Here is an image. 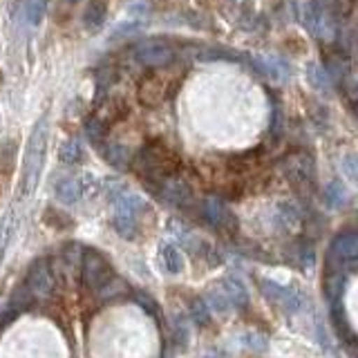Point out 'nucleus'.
Listing matches in <instances>:
<instances>
[{
	"mask_svg": "<svg viewBox=\"0 0 358 358\" xmlns=\"http://www.w3.org/2000/svg\"><path fill=\"white\" fill-rule=\"evenodd\" d=\"M231 3H235V0H231Z\"/></svg>",
	"mask_w": 358,
	"mask_h": 358,
	"instance_id": "32",
	"label": "nucleus"
},
{
	"mask_svg": "<svg viewBox=\"0 0 358 358\" xmlns=\"http://www.w3.org/2000/svg\"><path fill=\"white\" fill-rule=\"evenodd\" d=\"M177 155L162 139H150L132 157V171L143 179V186L159 184L164 179L177 175Z\"/></svg>",
	"mask_w": 358,
	"mask_h": 358,
	"instance_id": "1",
	"label": "nucleus"
},
{
	"mask_svg": "<svg viewBox=\"0 0 358 358\" xmlns=\"http://www.w3.org/2000/svg\"><path fill=\"white\" fill-rule=\"evenodd\" d=\"M177 90V83H173V78L162 76V74H145L139 83V99L143 101V106H159L168 96H173Z\"/></svg>",
	"mask_w": 358,
	"mask_h": 358,
	"instance_id": "7",
	"label": "nucleus"
},
{
	"mask_svg": "<svg viewBox=\"0 0 358 358\" xmlns=\"http://www.w3.org/2000/svg\"><path fill=\"white\" fill-rule=\"evenodd\" d=\"M343 171L358 186V157L356 155H347L345 157V159H343Z\"/></svg>",
	"mask_w": 358,
	"mask_h": 358,
	"instance_id": "28",
	"label": "nucleus"
},
{
	"mask_svg": "<svg viewBox=\"0 0 358 358\" xmlns=\"http://www.w3.org/2000/svg\"><path fill=\"white\" fill-rule=\"evenodd\" d=\"M249 63L255 67L257 74L273 78V81H287L291 76V67L285 59H275V56H251Z\"/></svg>",
	"mask_w": 358,
	"mask_h": 358,
	"instance_id": "11",
	"label": "nucleus"
},
{
	"mask_svg": "<svg viewBox=\"0 0 358 358\" xmlns=\"http://www.w3.org/2000/svg\"><path fill=\"white\" fill-rule=\"evenodd\" d=\"M25 282L31 289L34 298L48 300L52 296V291H54V280H52L48 262H45V260H34V264L29 266V271H27Z\"/></svg>",
	"mask_w": 358,
	"mask_h": 358,
	"instance_id": "9",
	"label": "nucleus"
},
{
	"mask_svg": "<svg viewBox=\"0 0 358 358\" xmlns=\"http://www.w3.org/2000/svg\"><path fill=\"white\" fill-rule=\"evenodd\" d=\"M260 289L268 296V300H273L275 305H280V307H282L285 311H289V313H298V311L302 309V305H305V300H302V296L296 294L294 289L280 287V285H275V282H268V280L260 282Z\"/></svg>",
	"mask_w": 358,
	"mask_h": 358,
	"instance_id": "10",
	"label": "nucleus"
},
{
	"mask_svg": "<svg viewBox=\"0 0 358 358\" xmlns=\"http://www.w3.org/2000/svg\"><path fill=\"white\" fill-rule=\"evenodd\" d=\"M83 182L76 177H65L61 179L59 184H56V197H59V201H63V204H76L78 199L83 197Z\"/></svg>",
	"mask_w": 358,
	"mask_h": 358,
	"instance_id": "15",
	"label": "nucleus"
},
{
	"mask_svg": "<svg viewBox=\"0 0 358 358\" xmlns=\"http://www.w3.org/2000/svg\"><path fill=\"white\" fill-rule=\"evenodd\" d=\"M307 78H309L311 87L316 90V92H322V94H331L334 87H336L329 72L324 70V65H320V63H309L307 65Z\"/></svg>",
	"mask_w": 358,
	"mask_h": 358,
	"instance_id": "18",
	"label": "nucleus"
},
{
	"mask_svg": "<svg viewBox=\"0 0 358 358\" xmlns=\"http://www.w3.org/2000/svg\"><path fill=\"white\" fill-rule=\"evenodd\" d=\"M92 115L110 128V126H115L117 121H121L123 117L128 115V106H126V101H123L121 96L108 94L103 101H101V103H96V110L92 112Z\"/></svg>",
	"mask_w": 358,
	"mask_h": 358,
	"instance_id": "12",
	"label": "nucleus"
},
{
	"mask_svg": "<svg viewBox=\"0 0 358 358\" xmlns=\"http://www.w3.org/2000/svg\"><path fill=\"white\" fill-rule=\"evenodd\" d=\"M45 150H48V115L41 117L36 126H34L31 137H29L27 148H25V155H22L20 186H22V193L25 195H31L34 188H36V184H38L43 162H45Z\"/></svg>",
	"mask_w": 358,
	"mask_h": 358,
	"instance_id": "2",
	"label": "nucleus"
},
{
	"mask_svg": "<svg viewBox=\"0 0 358 358\" xmlns=\"http://www.w3.org/2000/svg\"><path fill=\"white\" fill-rule=\"evenodd\" d=\"M81 262H83L81 280L90 291H101L117 278L115 266H112L108 257L96 249H85Z\"/></svg>",
	"mask_w": 358,
	"mask_h": 358,
	"instance_id": "4",
	"label": "nucleus"
},
{
	"mask_svg": "<svg viewBox=\"0 0 358 358\" xmlns=\"http://www.w3.org/2000/svg\"><path fill=\"white\" fill-rule=\"evenodd\" d=\"M106 16H108V7L103 0H90L85 11H83V27L87 31H99L101 27H103L106 22Z\"/></svg>",
	"mask_w": 358,
	"mask_h": 358,
	"instance_id": "16",
	"label": "nucleus"
},
{
	"mask_svg": "<svg viewBox=\"0 0 358 358\" xmlns=\"http://www.w3.org/2000/svg\"><path fill=\"white\" fill-rule=\"evenodd\" d=\"M31 302H34V294L27 287V282L16 285V289L11 291V307H14V311H27L31 307Z\"/></svg>",
	"mask_w": 358,
	"mask_h": 358,
	"instance_id": "24",
	"label": "nucleus"
},
{
	"mask_svg": "<svg viewBox=\"0 0 358 358\" xmlns=\"http://www.w3.org/2000/svg\"><path fill=\"white\" fill-rule=\"evenodd\" d=\"M222 289H224V294L229 296V300L233 302V307L235 309H242L246 302V289L238 282V280H233V278H227V280H222V285H220Z\"/></svg>",
	"mask_w": 358,
	"mask_h": 358,
	"instance_id": "22",
	"label": "nucleus"
},
{
	"mask_svg": "<svg viewBox=\"0 0 358 358\" xmlns=\"http://www.w3.org/2000/svg\"><path fill=\"white\" fill-rule=\"evenodd\" d=\"M145 188H150V193L159 197L164 204L175 206L179 210H188L190 213V210H195V206H197L193 188H190V184L186 182V179L177 177V175L164 179V182H159V184L145 186Z\"/></svg>",
	"mask_w": 358,
	"mask_h": 358,
	"instance_id": "3",
	"label": "nucleus"
},
{
	"mask_svg": "<svg viewBox=\"0 0 358 358\" xmlns=\"http://www.w3.org/2000/svg\"><path fill=\"white\" fill-rule=\"evenodd\" d=\"M59 159L67 166H74L83 159V145L81 141H78L76 137H70V139H65L61 143V148H59Z\"/></svg>",
	"mask_w": 358,
	"mask_h": 358,
	"instance_id": "19",
	"label": "nucleus"
},
{
	"mask_svg": "<svg viewBox=\"0 0 358 358\" xmlns=\"http://www.w3.org/2000/svg\"><path fill=\"white\" fill-rule=\"evenodd\" d=\"M336 43H338V50L345 59H352L358 54V20L347 18L338 22V29H336Z\"/></svg>",
	"mask_w": 358,
	"mask_h": 358,
	"instance_id": "13",
	"label": "nucleus"
},
{
	"mask_svg": "<svg viewBox=\"0 0 358 358\" xmlns=\"http://www.w3.org/2000/svg\"><path fill=\"white\" fill-rule=\"evenodd\" d=\"M22 16H25L29 25H41V20L45 16V0H25Z\"/></svg>",
	"mask_w": 358,
	"mask_h": 358,
	"instance_id": "26",
	"label": "nucleus"
},
{
	"mask_svg": "<svg viewBox=\"0 0 358 358\" xmlns=\"http://www.w3.org/2000/svg\"><path fill=\"white\" fill-rule=\"evenodd\" d=\"M130 294V289L128 285L123 282L121 278H115L110 285H106L103 289L99 291V300L101 302H110V300H115V298H121V296H128Z\"/></svg>",
	"mask_w": 358,
	"mask_h": 358,
	"instance_id": "25",
	"label": "nucleus"
},
{
	"mask_svg": "<svg viewBox=\"0 0 358 358\" xmlns=\"http://www.w3.org/2000/svg\"><path fill=\"white\" fill-rule=\"evenodd\" d=\"M324 199H327V204L334 206V208H341L347 199V193L341 182H331L327 188H324Z\"/></svg>",
	"mask_w": 358,
	"mask_h": 358,
	"instance_id": "27",
	"label": "nucleus"
},
{
	"mask_svg": "<svg viewBox=\"0 0 358 358\" xmlns=\"http://www.w3.org/2000/svg\"><path fill=\"white\" fill-rule=\"evenodd\" d=\"M193 318L199 322V324H206L208 322V305H204V302H195L193 305Z\"/></svg>",
	"mask_w": 358,
	"mask_h": 358,
	"instance_id": "30",
	"label": "nucleus"
},
{
	"mask_svg": "<svg viewBox=\"0 0 358 358\" xmlns=\"http://www.w3.org/2000/svg\"><path fill=\"white\" fill-rule=\"evenodd\" d=\"M101 152H103L106 162L117 171H126V168L132 166V152L123 143H103Z\"/></svg>",
	"mask_w": 358,
	"mask_h": 358,
	"instance_id": "14",
	"label": "nucleus"
},
{
	"mask_svg": "<svg viewBox=\"0 0 358 358\" xmlns=\"http://www.w3.org/2000/svg\"><path fill=\"white\" fill-rule=\"evenodd\" d=\"M159 260H162V266H164V271H166V273L179 275V273L184 271V255H182V251H179L177 246L171 244V242L162 244V249H159Z\"/></svg>",
	"mask_w": 358,
	"mask_h": 358,
	"instance_id": "17",
	"label": "nucleus"
},
{
	"mask_svg": "<svg viewBox=\"0 0 358 358\" xmlns=\"http://www.w3.org/2000/svg\"><path fill=\"white\" fill-rule=\"evenodd\" d=\"M282 173L294 186H307L313 182V159L307 152H289L282 159Z\"/></svg>",
	"mask_w": 358,
	"mask_h": 358,
	"instance_id": "8",
	"label": "nucleus"
},
{
	"mask_svg": "<svg viewBox=\"0 0 358 358\" xmlns=\"http://www.w3.org/2000/svg\"><path fill=\"white\" fill-rule=\"evenodd\" d=\"M83 130H85V137L92 141L96 148H101V145L106 143V134H108V126L106 123H101L94 115H90L87 119H85V126H83Z\"/></svg>",
	"mask_w": 358,
	"mask_h": 358,
	"instance_id": "21",
	"label": "nucleus"
},
{
	"mask_svg": "<svg viewBox=\"0 0 358 358\" xmlns=\"http://www.w3.org/2000/svg\"><path fill=\"white\" fill-rule=\"evenodd\" d=\"M244 343L251 347V350L255 352H264L266 347H268V341L264 338L262 334H249V336H244Z\"/></svg>",
	"mask_w": 358,
	"mask_h": 358,
	"instance_id": "29",
	"label": "nucleus"
},
{
	"mask_svg": "<svg viewBox=\"0 0 358 358\" xmlns=\"http://www.w3.org/2000/svg\"><path fill=\"white\" fill-rule=\"evenodd\" d=\"M193 213L201 222L208 224V227L215 229V231H233L235 227H238V220H235L231 208L224 204L220 197H208L204 201H197Z\"/></svg>",
	"mask_w": 358,
	"mask_h": 358,
	"instance_id": "6",
	"label": "nucleus"
},
{
	"mask_svg": "<svg viewBox=\"0 0 358 358\" xmlns=\"http://www.w3.org/2000/svg\"><path fill=\"white\" fill-rule=\"evenodd\" d=\"M67 3H78V0H67Z\"/></svg>",
	"mask_w": 358,
	"mask_h": 358,
	"instance_id": "31",
	"label": "nucleus"
},
{
	"mask_svg": "<svg viewBox=\"0 0 358 358\" xmlns=\"http://www.w3.org/2000/svg\"><path fill=\"white\" fill-rule=\"evenodd\" d=\"M132 56L139 65L150 67V70H159V67H168L175 63L177 50L173 48V43H168L164 38H150L134 45Z\"/></svg>",
	"mask_w": 358,
	"mask_h": 358,
	"instance_id": "5",
	"label": "nucleus"
},
{
	"mask_svg": "<svg viewBox=\"0 0 358 358\" xmlns=\"http://www.w3.org/2000/svg\"><path fill=\"white\" fill-rule=\"evenodd\" d=\"M112 227H115V231L121 235V238L134 240V238H137V231H139V222H137V217H132V215H123V213H115Z\"/></svg>",
	"mask_w": 358,
	"mask_h": 358,
	"instance_id": "20",
	"label": "nucleus"
},
{
	"mask_svg": "<svg viewBox=\"0 0 358 358\" xmlns=\"http://www.w3.org/2000/svg\"><path fill=\"white\" fill-rule=\"evenodd\" d=\"M206 305L215 311V313H229L233 311V302L229 300V296L224 294V289L222 287H215V289H210L208 294H206Z\"/></svg>",
	"mask_w": 358,
	"mask_h": 358,
	"instance_id": "23",
	"label": "nucleus"
}]
</instances>
